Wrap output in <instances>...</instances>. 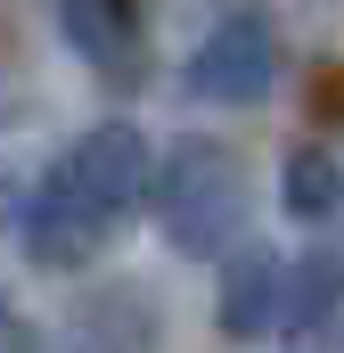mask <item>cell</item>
<instances>
[{
	"instance_id": "1",
	"label": "cell",
	"mask_w": 344,
	"mask_h": 353,
	"mask_svg": "<svg viewBox=\"0 0 344 353\" xmlns=\"http://www.w3.org/2000/svg\"><path fill=\"white\" fill-rule=\"evenodd\" d=\"M148 140L140 123H90L83 140L33 181V197L17 205V230H25V255L41 271H83L123 222L131 205L148 197Z\"/></svg>"
},
{
	"instance_id": "4",
	"label": "cell",
	"mask_w": 344,
	"mask_h": 353,
	"mask_svg": "<svg viewBox=\"0 0 344 353\" xmlns=\"http://www.w3.org/2000/svg\"><path fill=\"white\" fill-rule=\"evenodd\" d=\"M279 296H287V263L270 247H238L222 263V304H213L222 337H270L279 329Z\"/></svg>"
},
{
	"instance_id": "2",
	"label": "cell",
	"mask_w": 344,
	"mask_h": 353,
	"mask_svg": "<svg viewBox=\"0 0 344 353\" xmlns=\"http://www.w3.org/2000/svg\"><path fill=\"white\" fill-rule=\"evenodd\" d=\"M148 205L180 255H222L246 230V165L222 140H180L164 165H148Z\"/></svg>"
},
{
	"instance_id": "6",
	"label": "cell",
	"mask_w": 344,
	"mask_h": 353,
	"mask_svg": "<svg viewBox=\"0 0 344 353\" xmlns=\"http://www.w3.org/2000/svg\"><path fill=\"white\" fill-rule=\"evenodd\" d=\"M344 304V247H312L303 263H287V296H279V321L287 329H312Z\"/></svg>"
},
{
	"instance_id": "5",
	"label": "cell",
	"mask_w": 344,
	"mask_h": 353,
	"mask_svg": "<svg viewBox=\"0 0 344 353\" xmlns=\"http://www.w3.org/2000/svg\"><path fill=\"white\" fill-rule=\"evenodd\" d=\"M58 25L98 74H131V8L123 0H58Z\"/></svg>"
},
{
	"instance_id": "7",
	"label": "cell",
	"mask_w": 344,
	"mask_h": 353,
	"mask_svg": "<svg viewBox=\"0 0 344 353\" xmlns=\"http://www.w3.org/2000/svg\"><path fill=\"white\" fill-rule=\"evenodd\" d=\"M279 197H287L295 222H336V205H344V165L328 157V148H295V157L279 165Z\"/></svg>"
},
{
	"instance_id": "3",
	"label": "cell",
	"mask_w": 344,
	"mask_h": 353,
	"mask_svg": "<svg viewBox=\"0 0 344 353\" xmlns=\"http://www.w3.org/2000/svg\"><path fill=\"white\" fill-rule=\"evenodd\" d=\"M279 83V33L262 8H230L197 50H189V90L205 107H255Z\"/></svg>"
}]
</instances>
